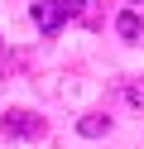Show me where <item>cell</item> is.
Listing matches in <instances>:
<instances>
[{
    "label": "cell",
    "instance_id": "1",
    "mask_svg": "<svg viewBox=\"0 0 144 149\" xmlns=\"http://www.w3.org/2000/svg\"><path fill=\"white\" fill-rule=\"evenodd\" d=\"M77 15H82V0H38L34 5V24L43 34H58L67 19H77Z\"/></svg>",
    "mask_w": 144,
    "mask_h": 149
},
{
    "label": "cell",
    "instance_id": "2",
    "mask_svg": "<svg viewBox=\"0 0 144 149\" xmlns=\"http://www.w3.org/2000/svg\"><path fill=\"white\" fill-rule=\"evenodd\" d=\"M0 130H5L10 139H43V116L38 111H5V120H0Z\"/></svg>",
    "mask_w": 144,
    "mask_h": 149
},
{
    "label": "cell",
    "instance_id": "3",
    "mask_svg": "<svg viewBox=\"0 0 144 149\" xmlns=\"http://www.w3.org/2000/svg\"><path fill=\"white\" fill-rule=\"evenodd\" d=\"M106 130H111V120H106L101 111H91V116H82V120H77V135H86V139L106 135Z\"/></svg>",
    "mask_w": 144,
    "mask_h": 149
},
{
    "label": "cell",
    "instance_id": "4",
    "mask_svg": "<svg viewBox=\"0 0 144 149\" xmlns=\"http://www.w3.org/2000/svg\"><path fill=\"white\" fill-rule=\"evenodd\" d=\"M115 29H120V39H130V43H134V39H139V34H144V19H139V15H134V10H125L120 19H115Z\"/></svg>",
    "mask_w": 144,
    "mask_h": 149
},
{
    "label": "cell",
    "instance_id": "5",
    "mask_svg": "<svg viewBox=\"0 0 144 149\" xmlns=\"http://www.w3.org/2000/svg\"><path fill=\"white\" fill-rule=\"evenodd\" d=\"M125 96H130V106H144V87H125Z\"/></svg>",
    "mask_w": 144,
    "mask_h": 149
},
{
    "label": "cell",
    "instance_id": "6",
    "mask_svg": "<svg viewBox=\"0 0 144 149\" xmlns=\"http://www.w3.org/2000/svg\"><path fill=\"white\" fill-rule=\"evenodd\" d=\"M134 5H139V0H134Z\"/></svg>",
    "mask_w": 144,
    "mask_h": 149
}]
</instances>
